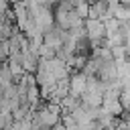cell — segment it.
Listing matches in <instances>:
<instances>
[{
    "label": "cell",
    "instance_id": "cell-1",
    "mask_svg": "<svg viewBox=\"0 0 130 130\" xmlns=\"http://www.w3.org/2000/svg\"><path fill=\"white\" fill-rule=\"evenodd\" d=\"M106 22L104 20H98V18H87L85 20V35L87 39L91 41L93 47H100L104 45V39H106Z\"/></svg>",
    "mask_w": 130,
    "mask_h": 130
},
{
    "label": "cell",
    "instance_id": "cell-2",
    "mask_svg": "<svg viewBox=\"0 0 130 130\" xmlns=\"http://www.w3.org/2000/svg\"><path fill=\"white\" fill-rule=\"evenodd\" d=\"M32 20H35L37 28L45 35V32H49V30L55 26V12L51 10V6H41V8L35 12Z\"/></svg>",
    "mask_w": 130,
    "mask_h": 130
},
{
    "label": "cell",
    "instance_id": "cell-3",
    "mask_svg": "<svg viewBox=\"0 0 130 130\" xmlns=\"http://www.w3.org/2000/svg\"><path fill=\"white\" fill-rule=\"evenodd\" d=\"M87 79H89V77H87L83 71H73V73H71V77H69L71 95L81 98V95L85 93V89H87Z\"/></svg>",
    "mask_w": 130,
    "mask_h": 130
},
{
    "label": "cell",
    "instance_id": "cell-4",
    "mask_svg": "<svg viewBox=\"0 0 130 130\" xmlns=\"http://www.w3.org/2000/svg\"><path fill=\"white\" fill-rule=\"evenodd\" d=\"M65 39H67V30L59 28L57 24H55L49 32H45V45H49V47H53V49H61L63 43H65Z\"/></svg>",
    "mask_w": 130,
    "mask_h": 130
},
{
    "label": "cell",
    "instance_id": "cell-5",
    "mask_svg": "<svg viewBox=\"0 0 130 130\" xmlns=\"http://www.w3.org/2000/svg\"><path fill=\"white\" fill-rule=\"evenodd\" d=\"M112 10H110V4L108 0H98L95 4H91L89 8V18H98V20H108L112 18Z\"/></svg>",
    "mask_w": 130,
    "mask_h": 130
},
{
    "label": "cell",
    "instance_id": "cell-6",
    "mask_svg": "<svg viewBox=\"0 0 130 130\" xmlns=\"http://www.w3.org/2000/svg\"><path fill=\"white\" fill-rule=\"evenodd\" d=\"M102 108H104V112H108V114H112L116 118H120L124 114V106H122L120 98H104Z\"/></svg>",
    "mask_w": 130,
    "mask_h": 130
},
{
    "label": "cell",
    "instance_id": "cell-7",
    "mask_svg": "<svg viewBox=\"0 0 130 130\" xmlns=\"http://www.w3.org/2000/svg\"><path fill=\"white\" fill-rule=\"evenodd\" d=\"M73 8H75V12H77V14H79L83 20H87V18H89V8H91V4H89V2H85V0H79V2H77Z\"/></svg>",
    "mask_w": 130,
    "mask_h": 130
},
{
    "label": "cell",
    "instance_id": "cell-8",
    "mask_svg": "<svg viewBox=\"0 0 130 130\" xmlns=\"http://www.w3.org/2000/svg\"><path fill=\"white\" fill-rule=\"evenodd\" d=\"M39 57L41 59H55L57 57V49H53V47H49V45L43 43V47L39 49Z\"/></svg>",
    "mask_w": 130,
    "mask_h": 130
},
{
    "label": "cell",
    "instance_id": "cell-9",
    "mask_svg": "<svg viewBox=\"0 0 130 130\" xmlns=\"http://www.w3.org/2000/svg\"><path fill=\"white\" fill-rule=\"evenodd\" d=\"M120 102H122L124 110H130V85L122 89V93H120Z\"/></svg>",
    "mask_w": 130,
    "mask_h": 130
},
{
    "label": "cell",
    "instance_id": "cell-10",
    "mask_svg": "<svg viewBox=\"0 0 130 130\" xmlns=\"http://www.w3.org/2000/svg\"><path fill=\"white\" fill-rule=\"evenodd\" d=\"M122 118H124V120H130V110H124V114H122Z\"/></svg>",
    "mask_w": 130,
    "mask_h": 130
},
{
    "label": "cell",
    "instance_id": "cell-11",
    "mask_svg": "<svg viewBox=\"0 0 130 130\" xmlns=\"http://www.w3.org/2000/svg\"><path fill=\"white\" fill-rule=\"evenodd\" d=\"M65 2H69V4H71V6H75V4H77V2H79V0H65Z\"/></svg>",
    "mask_w": 130,
    "mask_h": 130
},
{
    "label": "cell",
    "instance_id": "cell-12",
    "mask_svg": "<svg viewBox=\"0 0 130 130\" xmlns=\"http://www.w3.org/2000/svg\"><path fill=\"white\" fill-rule=\"evenodd\" d=\"M12 4H20V2H26V0H10Z\"/></svg>",
    "mask_w": 130,
    "mask_h": 130
},
{
    "label": "cell",
    "instance_id": "cell-13",
    "mask_svg": "<svg viewBox=\"0 0 130 130\" xmlns=\"http://www.w3.org/2000/svg\"><path fill=\"white\" fill-rule=\"evenodd\" d=\"M85 2H89V4H95V2H98V0H85Z\"/></svg>",
    "mask_w": 130,
    "mask_h": 130
},
{
    "label": "cell",
    "instance_id": "cell-14",
    "mask_svg": "<svg viewBox=\"0 0 130 130\" xmlns=\"http://www.w3.org/2000/svg\"><path fill=\"white\" fill-rule=\"evenodd\" d=\"M8 2H10V0H8Z\"/></svg>",
    "mask_w": 130,
    "mask_h": 130
}]
</instances>
